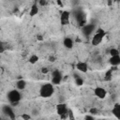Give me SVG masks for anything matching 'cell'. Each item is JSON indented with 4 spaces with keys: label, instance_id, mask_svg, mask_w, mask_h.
Wrapping results in <instances>:
<instances>
[{
    "label": "cell",
    "instance_id": "6da1fadb",
    "mask_svg": "<svg viewBox=\"0 0 120 120\" xmlns=\"http://www.w3.org/2000/svg\"><path fill=\"white\" fill-rule=\"evenodd\" d=\"M54 91H55V88L52 82H45V83L41 84V86L39 87L38 95L40 98H49L54 94Z\"/></svg>",
    "mask_w": 120,
    "mask_h": 120
},
{
    "label": "cell",
    "instance_id": "7a4b0ae2",
    "mask_svg": "<svg viewBox=\"0 0 120 120\" xmlns=\"http://www.w3.org/2000/svg\"><path fill=\"white\" fill-rule=\"evenodd\" d=\"M7 99L9 104L16 105L22 100V94L21 91L18 89H11L7 93Z\"/></svg>",
    "mask_w": 120,
    "mask_h": 120
},
{
    "label": "cell",
    "instance_id": "3957f363",
    "mask_svg": "<svg viewBox=\"0 0 120 120\" xmlns=\"http://www.w3.org/2000/svg\"><path fill=\"white\" fill-rule=\"evenodd\" d=\"M105 36H106L105 30H104L103 28H101V27H98L97 30L95 31L94 35L92 36L91 44H92L93 46H98V45H99V44L103 41Z\"/></svg>",
    "mask_w": 120,
    "mask_h": 120
},
{
    "label": "cell",
    "instance_id": "277c9868",
    "mask_svg": "<svg viewBox=\"0 0 120 120\" xmlns=\"http://www.w3.org/2000/svg\"><path fill=\"white\" fill-rule=\"evenodd\" d=\"M97 30V26L96 24L90 22V23H86L82 26V34L85 37V38H89L90 36H93L95 31Z\"/></svg>",
    "mask_w": 120,
    "mask_h": 120
},
{
    "label": "cell",
    "instance_id": "5b68a950",
    "mask_svg": "<svg viewBox=\"0 0 120 120\" xmlns=\"http://www.w3.org/2000/svg\"><path fill=\"white\" fill-rule=\"evenodd\" d=\"M63 82V74L59 69H54L52 72V78H51V82L55 86L60 84Z\"/></svg>",
    "mask_w": 120,
    "mask_h": 120
},
{
    "label": "cell",
    "instance_id": "8992f818",
    "mask_svg": "<svg viewBox=\"0 0 120 120\" xmlns=\"http://www.w3.org/2000/svg\"><path fill=\"white\" fill-rule=\"evenodd\" d=\"M2 112H3L4 115H5L7 118H8L9 120L15 119V112H14V111H13V108H12L10 105H8V104L3 105V107H2Z\"/></svg>",
    "mask_w": 120,
    "mask_h": 120
},
{
    "label": "cell",
    "instance_id": "52a82bcc",
    "mask_svg": "<svg viewBox=\"0 0 120 120\" xmlns=\"http://www.w3.org/2000/svg\"><path fill=\"white\" fill-rule=\"evenodd\" d=\"M59 20H60L61 25H63V26L69 24V22H70V12L68 10H63L60 13Z\"/></svg>",
    "mask_w": 120,
    "mask_h": 120
},
{
    "label": "cell",
    "instance_id": "ba28073f",
    "mask_svg": "<svg viewBox=\"0 0 120 120\" xmlns=\"http://www.w3.org/2000/svg\"><path fill=\"white\" fill-rule=\"evenodd\" d=\"M94 95L98 99H104L107 96V90L102 86H97L94 88Z\"/></svg>",
    "mask_w": 120,
    "mask_h": 120
},
{
    "label": "cell",
    "instance_id": "9c48e42d",
    "mask_svg": "<svg viewBox=\"0 0 120 120\" xmlns=\"http://www.w3.org/2000/svg\"><path fill=\"white\" fill-rule=\"evenodd\" d=\"M75 68L81 73H87L88 72V69H89L88 64L85 61H78L76 63V65H75Z\"/></svg>",
    "mask_w": 120,
    "mask_h": 120
},
{
    "label": "cell",
    "instance_id": "30bf717a",
    "mask_svg": "<svg viewBox=\"0 0 120 120\" xmlns=\"http://www.w3.org/2000/svg\"><path fill=\"white\" fill-rule=\"evenodd\" d=\"M68 108L67 106V104L65 103H58L56 105V112L58 115L60 116H65L68 114Z\"/></svg>",
    "mask_w": 120,
    "mask_h": 120
},
{
    "label": "cell",
    "instance_id": "8fae6325",
    "mask_svg": "<svg viewBox=\"0 0 120 120\" xmlns=\"http://www.w3.org/2000/svg\"><path fill=\"white\" fill-rule=\"evenodd\" d=\"M112 114L117 119V120H120V103L119 102H116L112 105Z\"/></svg>",
    "mask_w": 120,
    "mask_h": 120
},
{
    "label": "cell",
    "instance_id": "7c38bea8",
    "mask_svg": "<svg viewBox=\"0 0 120 120\" xmlns=\"http://www.w3.org/2000/svg\"><path fill=\"white\" fill-rule=\"evenodd\" d=\"M63 46L67 49V50H71L74 46V41L70 37H66L63 39Z\"/></svg>",
    "mask_w": 120,
    "mask_h": 120
},
{
    "label": "cell",
    "instance_id": "4fadbf2b",
    "mask_svg": "<svg viewBox=\"0 0 120 120\" xmlns=\"http://www.w3.org/2000/svg\"><path fill=\"white\" fill-rule=\"evenodd\" d=\"M109 64L112 67H117L120 65V54L114 55V56H110L109 58Z\"/></svg>",
    "mask_w": 120,
    "mask_h": 120
},
{
    "label": "cell",
    "instance_id": "5bb4252c",
    "mask_svg": "<svg viewBox=\"0 0 120 120\" xmlns=\"http://www.w3.org/2000/svg\"><path fill=\"white\" fill-rule=\"evenodd\" d=\"M38 11H39V6H38V2H37V3H34V4L30 7V9H29V15H30L31 17H34V16L38 15Z\"/></svg>",
    "mask_w": 120,
    "mask_h": 120
},
{
    "label": "cell",
    "instance_id": "9a60e30c",
    "mask_svg": "<svg viewBox=\"0 0 120 120\" xmlns=\"http://www.w3.org/2000/svg\"><path fill=\"white\" fill-rule=\"evenodd\" d=\"M26 84H27V82H26V81L23 80V79H20V80H18V81L15 82L16 89H18V90H20V91L24 90V89L26 88Z\"/></svg>",
    "mask_w": 120,
    "mask_h": 120
},
{
    "label": "cell",
    "instance_id": "2e32d148",
    "mask_svg": "<svg viewBox=\"0 0 120 120\" xmlns=\"http://www.w3.org/2000/svg\"><path fill=\"white\" fill-rule=\"evenodd\" d=\"M38 59H39V57H38L37 54L33 53V54H31V55H30V57L28 58V61H29V63H30V64H32V65H35L36 63H38Z\"/></svg>",
    "mask_w": 120,
    "mask_h": 120
},
{
    "label": "cell",
    "instance_id": "e0dca14e",
    "mask_svg": "<svg viewBox=\"0 0 120 120\" xmlns=\"http://www.w3.org/2000/svg\"><path fill=\"white\" fill-rule=\"evenodd\" d=\"M74 82H75V84H76L77 86H82V85H83V83H84V80H83L81 76H76V77L74 78Z\"/></svg>",
    "mask_w": 120,
    "mask_h": 120
},
{
    "label": "cell",
    "instance_id": "ac0fdd59",
    "mask_svg": "<svg viewBox=\"0 0 120 120\" xmlns=\"http://www.w3.org/2000/svg\"><path fill=\"white\" fill-rule=\"evenodd\" d=\"M109 53H110V56L118 55V54H120V50L117 49V48H112V49L109 51Z\"/></svg>",
    "mask_w": 120,
    "mask_h": 120
},
{
    "label": "cell",
    "instance_id": "d6986e66",
    "mask_svg": "<svg viewBox=\"0 0 120 120\" xmlns=\"http://www.w3.org/2000/svg\"><path fill=\"white\" fill-rule=\"evenodd\" d=\"M38 4L39 7H45V6L48 5V2H47L46 0H39V1L38 2Z\"/></svg>",
    "mask_w": 120,
    "mask_h": 120
},
{
    "label": "cell",
    "instance_id": "ffe728a7",
    "mask_svg": "<svg viewBox=\"0 0 120 120\" xmlns=\"http://www.w3.org/2000/svg\"><path fill=\"white\" fill-rule=\"evenodd\" d=\"M22 118H23L24 120H30L31 117H30V115H27L26 113H23V114H22Z\"/></svg>",
    "mask_w": 120,
    "mask_h": 120
},
{
    "label": "cell",
    "instance_id": "44dd1931",
    "mask_svg": "<svg viewBox=\"0 0 120 120\" xmlns=\"http://www.w3.org/2000/svg\"><path fill=\"white\" fill-rule=\"evenodd\" d=\"M83 120H95V119H94V117L92 115H86Z\"/></svg>",
    "mask_w": 120,
    "mask_h": 120
},
{
    "label": "cell",
    "instance_id": "7402d4cb",
    "mask_svg": "<svg viewBox=\"0 0 120 120\" xmlns=\"http://www.w3.org/2000/svg\"><path fill=\"white\" fill-rule=\"evenodd\" d=\"M41 72H42V73H47V72H48V68H43L41 69Z\"/></svg>",
    "mask_w": 120,
    "mask_h": 120
},
{
    "label": "cell",
    "instance_id": "603a6c76",
    "mask_svg": "<svg viewBox=\"0 0 120 120\" xmlns=\"http://www.w3.org/2000/svg\"><path fill=\"white\" fill-rule=\"evenodd\" d=\"M57 4H58L59 6H61V7L63 6V4H62V2H61V1H57Z\"/></svg>",
    "mask_w": 120,
    "mask_h": 120
},
{
    "label": "cell",
    "instance_id": "cb8c5ba5",
    "mask_svg": "<svg viewBox=\"0 0 120 120\" xmlns=\"http://www.w3.org/2000/svg\"><path fill=\"white\" fill-rule=\"evenodd\" d=\"M13 120H15V119H13Z\"/></svg>",
    "mask_w": 120,
    "mask_h": 120
}]
</instances>
